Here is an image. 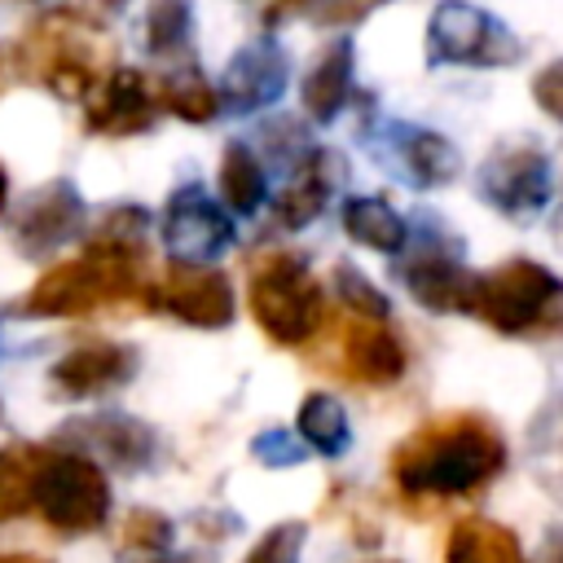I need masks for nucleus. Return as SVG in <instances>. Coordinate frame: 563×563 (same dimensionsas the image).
Returning a JSON list of instances; mask_svg holds the SVG:
<instances>
[{
	"label": "nucleus",
	"instance_id": "c85d7f7f",
	"mask_svg": "<svg viewBox=\"0 0 563 563\" xmlns=\"http://www.w3.org/2000/svg\"><path fill=\"white\" fill-rule=\"evenodd\" d=\"M172 541H176V523H172L163 510L136 506V510H128L123 523H119V550H123V554L154 559V554H167Z\"/></svg>",
	"mask_w": 563,
	"mask_h": 563
},
{
	"label": "nucleus",
	"instance_id": "f3484780",
	"mask_svg": "<svg viewBox=\"0 0 563 563\" xmlns=\"http://www.w3.org/2000/svg\"><path fill=\"white\" fill-rule=\"evenodd\" d=\"M343 176H347L343 154H334V150H312V154L290 172V180L282 185V194L273 198L277 224L290 229V233L308 229V224L325 211V202L334 198V189L343 185Z\"/></svg>",
	"mask_w": 563,
	"mask_h": 563
},
{
	"label": "nucleus",
	"instance_id": "f257e3e1",
	"mask_svg": "<svg viewBox=\"0 0 563 563\" xmlns=\"http://www.w3.org/2000/svg\"><path fill=\"white\" fill-rule=\"evenodd\" d=\"M506 471V440L484 413H444L409 431L391 453V484L400 497L449 501L475 497Z\"/></svg>",
	"mask_w": 563,
	"mask_h": 563
},
{
	"label": "nucleus",
	"instance_id": "7ed1b4c3",
	"mask_svg": "<svg viewBox=\"0 0 563 563\" xmlns=\"http://www.w3.org/2000/svg\"><path fill=\"white\" fill-rule=\"evenodd\" d=\"M150 268L145 251H123V246H101L84 238V251L53 264L40 273V282L22 295L26 317H92L101 308H123L141 303L150 290Z\"/></svg>",
	"mask_w": 563,
	"mask_h": 563
},
{
	"label": "nucleus",
	"instance_id": "4468645a",
	"mask_svg": "<svg viewBox=\"0 0 563 563\" xmlns=\"http://www.w3.org/2000/svg\"><path fill=\"white\" fill-rule=\"evenodd\" d=\"M290 79V57L273 35H260L233 53V62L220 75V106L233 114H255L282 101Z\"/></svg>",
	"mask_w": 563,
	"mask_h": 563
},
{
	"label": "nucleus",
	"instance_id": "aec40b11",
	"mask_svg": "<svg viewBox=\"0 0 563 563\" xmlns=\"http://www.w3.org/2000/svg\"><path fill=\"white\" fill-rule=\"evenodd\" d=\"M299 97H303V110H308L312 123H334L352 106V97H356V48H352V40H334L317 53V62L303 75Z\"/></svg>",
	"mask_w": 563,
	"mask_h": 563
},
{
	"label": "nucleus",
	"instance_id": "c756f323",
	"mask_svg": "<svg viewBox=\"0 0 563 563\" xmlns=\"http://www.w3.org/2000/svg\"><path fill=\"white\" fill-rule=\"evenodd\" d=\"M330 282H334V295L343 299V308H347L356 321H387V317H391V299H387L356 264L339 260L334 273H330Z\"/></svg>",
	"mask_w": 563,
	"mask_h": 563
},
{
	"label": "nucleus",
	"instance_id": "6ab92c4d",
	"mask_svg": "<svg viewBox=\"0 0 563 563\" xmlns=\"http://www.w3.org/2000/svg\"><path fill=\"white\" fill-rule=\"evenodd\" d=\"M70 440H79L88 457H101L119 471H141L154 457V431L141 418L128 413H97V418H79L70 431Z\"/></svg>",
	"mask_w": 563,
	"mask_h": 563
},
{
	"label": "nucleus",
	"instance_id": "412c9836",
	"mask_svg": "<svg viewBox=\"0 0 563 563\" xmlns=\"http://www.w3.org/2000/svg\"><path fill=\"white\" fill-rule=\"evenodd\" d=\"M343 233L365 246V251H378V255H400L405 242H409V220L378 194H356L343 202Z\"/></svg>",
	"mask_w": 563,
	"mask_h": 563
},
{
	"label": "nucleus",
	"instance_id": "9d476101",
	"mask_svg": "<svg viewBox=\"0 0 563 563\" xmlns=\"http://www.w3.org/2000/svg\"><path fill=\"white\" fill-rule=\"evenodd\" d=\"M145 308L163 312V317H172L180 325H194V330H224V325H233L238 295H233L229 273H220L211 264L172 260L163 268V277L150 282Z\"/></svg>",
	"mask_w": 563,
	"mask_h": 563
},
{
	"label": "nucleus",
	"instance_id": "f03ea898",
	"mask_svg": "<svg viewBox=\"0 0 563 563\" xmlns=\"http://www.w3.org/2000/svg\"><path fill=\"white\" fill-rule=\"evenodd\" d=\"M13 66L22 79L48 88L62 101H88L110 75V35L97 13L53 9L22 31L13 44Z\"/></svg>",
	"mask_w": 563,
	"mask_h": 563
},
{
	"label": "nucleus",
	"instance_id": "ddd939ff",
	"mask_svg": "<svg viewBox=\"0 0 563 563\" xmlns=\"http://www.w3.org/2000/svg\"><path fill=\"white\" fill-rule=\"evenodd\" d=\"M158 88L132 66H114L84 101V128L92 136H136L158 119Z\"/></svg>",
	"mask_w": 563,
	"mask_h": 563
},
{
	"label": "nucleus",
	"instance_id": "473e14b6",
	"mask_svg": "<svg viewBox=\"0 0 563 563\" xmlns=\"http://www.w3.org/2000/svg\"><path fill=\"white\" fill-rule=\"evenodd\" d=\"M251 453L255 462L264 466H299L308 457V444L299 440V431H282V427H268L251 440Z\"/></svg>",
	"mask_w": 563,
	"mask_h": 563
},
{
	"label": "nucleus",
	"instance_id": "c9c22d12",
	"mask_svg": "<svg viewBox=\"0 0 563 563\" xmlns=\"http://www.w3.org/2000/svg\"><path fill=\"white\" fill-rule=\"evenodd\" d=\"M0 563H48L44 554H26V550H9V554H0Z\"/></svg>",
	"mask_w": 563,
	"mask_h": 563
},
{
	"label": "nucleus",
	"instance_id": "7c9ffc66",
	"mask_svg": "<svg viewBox=\"0 0 563 563\" xmlns=\"http://www.w3.org/2000/svg\"><path fill=\"white\" fill-rule=\"evenodd\" d=\"M260 145L273 163H286V172H295L308 154H312V141H308V128L299 119H268L260 128Z\"/></svg>",
	"mask_w": 563,
	"mask_h": 563
},
{
	"label": "nucleus",
	"instance_id": "6e6552de",
	"mask_svg": "<svg viewBox=\"0 0 563 563\" xmlns=\"http://www.w3.org/2000/svg\"><path fill=\"white\" fill-rule=\"evenodd\" d=\"M475 189L479 198L501 211L506 220L515 224H528L537 220L550 198H554V167H550V154L532 141V136H510L501 141L484 163H479V176H475Z\"/></svg>",
	"mask_w": 563,
	"mask_h": 563
},
{
	"label": "nucleus",
	"instance_id": "a211bd4d",
	"mask_svg": "<svg viewBox=\"0 0 563 563\" xmlns=\"http://www.w3.org/2000/svg\"><path fill=\"white\" fill-rule=\"evenodd\" d=\"M339 356H343V374L365 387H391L409 365V352L387 321H356V317L343 330Z\"/></svg>",
	"mask_w": 563,
	"mask_h": 563
},
{
	"label": "nucleus",
	"instance_id": "dca6fc26",
	"mask_svg": "<svg viewBox=\"0 0 563 563\" xmlns=\"http://www.w3.org/2000/svg\"><path fill=\"white\" fill-rule=\"evenodd\" d=\"M84 216L88 211H84L79 189L70 180H48L22 198L13 216V242L22 246V255H48L84 229Z\"/></svg>",
	"mask_w": 563,
	"mask_h": 563
},
{
	"label": "nucleus",
	"instance_id": "9b49d317",
	"mask_svg": "<svg viewBox=\"0 0 563 563\" xmlns=\"http://www.w3.org/2000/svg\"><path fill=\"white\" fill-rule=\"evenodd\" d=\"M158 233H163V246L172 251V260H185V264H211L216 255L238 246L233 211L224 202H216L207 194V185H198V180H185L167 194Z\"/></svg>",
	"mask_w": 563,
	"mask_h": 563
},
{
	"label": "nucleus",
	"instance_id": "b1692460",
	"mask_svg": "<svg viewBox=\"0 0 563 563\" xmlns=\"http://www.w3.org/2000/svg\"><path fill=\"white\" fill-rule=\"evenodd\" d=\"M295 431L299 440L308 444V453H321V457H343L352 449V422H347V409L339 396L330 391H308L303 405H299V418H295Z\"/></svg>",
	"mask_w": 563,
	"mask_h": 563
},
{
	"label": "nucleus",
	"instance_id": "423d86ee",
	"mask_svg": "<svg viewBox=\"0 0 563 563\" xmlns=\"http://www.w3.org/2000/svg\"><path fill=\"white\" fill-rule=\"evenodd\" d=\"M31 515H40L62 537H84L110 519L106 466L79 449H44L31 488Z\"/></svg>",
	"mask_w": 563,
	"mask_h": 563
},
{
	"label": "nucleus",
	"instance_id": "bb28decb",
	"mask_svg": "<svg viewBox=\"0 0 563 563\" xmlns=\"http://www.w3.org/2000/svg\"><path fill=\"white\" fill-rule=\"evenodd\" d=\"M528 444H532V471H537V479L563 501V391L537 413V422L528 431Z\"/></svg>",
	"mask_w": 563,
	"mask_h": 563
},
{
	"label": "nucleus",
	"instance_id": "2f4dec72",
	"mask_svg": "<svg viewBox=\"0 0 563 563\" xmlns=\"http://www.w3.org/2000/svg\"><path fill=\"white\" fill-rule=\"evenodd\" d=\"M303 541H308V528L299 519H286V523H273L251 550L242 563H299L303 554Z\"/></svg>",
	"mask_w": 563,
	"mask_h": 563
},
{
	"label": "nucleus",
	"instance_id": "a878e982",
	"mask_svg": "<svg viewBox=\"0 0 563 563\" xmlns=\"http://www.w3.org/2000/svg\"><path fill=\"white\" fill-rule=\"evenodd\" d=\"M44 444H4L0 449V523L31 515V488Z\"/></svg>",
	"mask_w": 563,
	"mask_h": 563
},
{
	"label": "nucleus",
	"instance_id": "f8f14e48",
	"mask_svg": "<svg viewBox=\"0 0 563 563\" xmlns=\"http://www.w3.org/2000/svg\"><path fill=\"white\" fill-rule=\"evenodd\" d=\"M136 369H141V352L132 343L92 339V343L70 347L62 361H53L48 391L62 400H92L114 387H128L136 378Z\"/></svg>",
	"mask_w": 563,
	"mask_h": 563
},
{
	"label": "nucleus",
	"instance_id": "20e7f679",
	"mask_svg": "<svg viewBox=\"0 0 563 563\" xmlns=\"http://www.w3.org/2000/svg\"><path fill=\"white\" fill-rule=\"evenodd\" d=\"M246 303L255 325L282 347H303L325 325V290L308 268V255L290 246H264L251 255Z\"/></svg>",
	"mask_w": 563,
	"mask_h": 563
},
{
	"label": "nucleus",
	"instance_id": "f704fd0d",
	"mask_svg": "<svg viewBox=\"0 0 563 563\" xmlns=\"http://www.w3.org/2000/svg\"><path fill=\"white\" fill-rule=\"evenodd\" d=\"M532 563H563V523L545 528V537H541V545H537V559H532Z\"/></svg>",
	"mask_w": 563,
	"mask_h": 563
},
{
	"label": "nucleus",
	"instance_id": "5701e85b",
	"mask_svg": "<svg viewBox=\"0 0 563 563\" xmlns=\"http://www.w3.org/2000/svg\"><path fill=\"white\" fill-rule=\"evenodd\" d=\"M220 202L233 216H255L268 202V167L251 141H229L220 154Z\"/></svg>",
	"mask_w": 563,
	"mask_h": 563
},
{
	"label": "nucleus",
	"instance_id": "1a4fd4ad",
	"mask_svg": "<svg viewBox=\"0 0 563 563\" xmlns=\"http://www.w3.org/2000/svg\"><path fill=\"white\" fill-rule=\"evenodd\" d=\"M523 44L493 13L466 0H440L427 22L431 66H515Z\"/></svg>",
	"mask_w": 563,
	"mask_h": 563
},
{
	"label": "nucleus",
	"instance_id": "4be33fe9",
	"mask_svg": "<svg viewBox=\"0 0 563 563\" xmlns=\"http://www.w3.org/2000/svg\"><path fill=\"white\" fill-rule=\"evenodd\" d=\"M444 563H528L519 537L497 519H457L444 541Z\"/></svg>",
	"mask_w": 563,
	"mask_h": 563
},
{
	"label": "nucleus",
	"instance_id": "cd10ccee",
	"mask_svg": "<svg viewBox=\"0 0 563 563\" xmlns=\"http://www.w3.org/2000/svg\"><path fill=\"white\" fill-rule=\"evenodd\" d=\"M194 40V0H150L145 48L154 57H185Z\"/></svg>",
	"mask_w": 563,
	"mask_h": 563
},
{
	"label": "nucleus",
	"instance_id": "0eeeda50",
	"mask_svg": "<svg viewBox=\"0 0 563 563\" xmlns=\"http://www.w3.org/2000/svg\"><path fill=\"white\" fill-rule=\"evenodd\" d=\"M396 282L431 312L457 317V312H475V286L479 273H471L462 264V238H453L435 216L418 220V242H405V251L396 255Z\"/></svg>",
	"mask_w": 563,
	"mask_h": 563
},
{
	"label": "nucleus",
	"instance_id": "39448f33",
	"mask_svg": "<svg viewBox=\"0 0 563 563\" xmlns=\"http://www.w3.org/2000/svg\"><path fill=\"white\" fill-rule=\"evenodd\" d=\"M497 334L523 339V334H550L563 325V282L537 264V260H506L488 273H479L475 286V312Z\"/></svg>",
	"mask_w": 563,
	"mask_h": 563
},
{
	"label": "nucleus",
	"instance_id": "e433bc0d",
	"mask_svg": "<svg viewBox=\"0 0 563 563\" xmlns=\"http://www.w3.org/2000/svg\"><path fill=\"white\" fill-rule=\"evenodd\" d=\"M141 563H198V559H189V554H154V559H141Z\"/></svg>",
	"mask_w": 563,
	"mask_h": 563
},
{
	"label": "nucleus",
	"instance_id": "393cba45",
	"mask_svg": "<svg viewBox=\"0 0 563 563\" xmlns=\"http://www.w3.org/2000/svg\"><path fill=\"white\" fill-rule=\"evenodd\" d=\"M154 88H158V106H163L167 114L185 119V123H211V119L220 114V88H216L194 62L167 70Z\"/></svg>",
	"mask_w": 563,
	"mask_h": 563
},
{
	"label": "nucleus",
	"instance_id": "4c0bfd02",
	"mask_svg": "<svg viewBox=\"0 0 563 563\" xmlns=\"http://www.w3.org/2000/svg\"><path fill=\"white\" fill-rule=\"evenodd\" d=\"M92 4V13H114V9H123L128 0H88Z\"/></svg>",
	"mask_w": 563,
	"mask_h": 563
},
{
	"label": "nucleus",
	"instance_id": "72a5a7b5",
	"mask_svg": "<svg viewBox=\"0 0 563 563\" xmlns=\"http://www.w3.org/2000/svg\"><path fill=\"white\" fill-rule=\"evenodd\" d=\"M532 101H537L554 123H563V57L545 62V66L532 75Z\"/></svg>",
	"mask_w": 563,
	"mask_h": 563
},
{
	"label": "nucleus",
	"instance_id": "58836bf2",
	"mask_svg": "<svg viewBox=\"0 0 563 563\" xmlns=\"http://www.w3.org/2000/svg\"><path fill=\"white\" fill-rule=\"evenodd\" d=\"M4 207H9V172L0 167V216H4Z\"/></svg>",
	"mask_w": 563,
	"mask_h": 563
},
{
	"label": "nucleus",
	"instance_id": "2eb2a0df",
	"mask_svg": "<svg viewBox=\"0 0 563 563\" xmlns=\"http://www.w3.org/2000/svg\"><path fill=\"white\" fill-rule=\"evenodd\" d=\"M378 163L391 167L413 189H444L462 172V154L449 136L418 123H383Z\"/></svg>",
	"mask_w": 563,
	"mask_h": 563
}]
</instances>
